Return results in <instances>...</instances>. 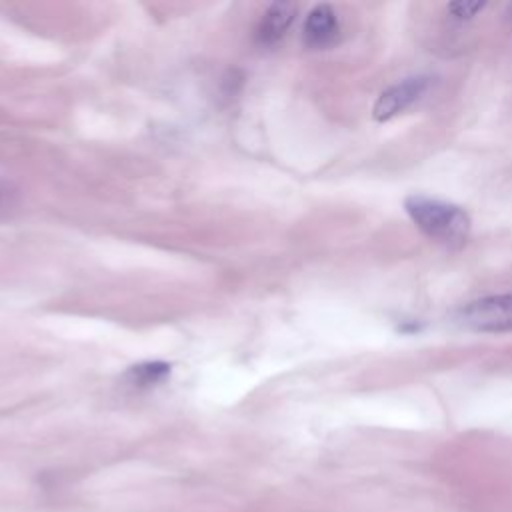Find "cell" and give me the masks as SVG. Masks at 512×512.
I'll return each mask as SVG.
<instances>
[{
	"instance_id": "cell-1",
	"label": "cell",
	"mask_w": 512,
	"mask_h": 512,
	"mask_svg": "<svg viewBox=\"0 0 512 512\" xmlns=\"http://www.w3.org/2000/svg\"><path fill=\"white\" fill-rule=\"evenodd\" d=\"M404 210L424 236L442 246L460 248L470 236V216L456 204L412 194L404 200Z\"/></svg>"
},
{
	"instance_id": "cell-2",
	"label": "cell",
	"mask_w": 512,
	"mask_h": 512,
	"mask_svg": "<svg viewBox=\"0 0 512 512\" xmlns=\"http://www.w3.org/2000/svg\"><path fill=\"white\" fill-rule=\"evenodd\" d=\"M454 320L472 332H512V292L470 300L456 310Z\"/></svg>"
},
{
	"instance_id": "cell-3",
	"label": "cell",
	"mask_w": 512,
	"mask_h": 512,
	"mask_svg": "<svg viewBox=\"0 0 512 512\" xmlns=\"http://www.w3.org/2000/svg\"><path fill=\"white\" fill-rule=\"evenodd\" d=\"M430 88L428 76H408L390 88H386L372 106V118L376 122H388L398 114L414 106Z\"/></svg>"
},
{
	"instance_id": "cell-4",
	"label": "cell",
	"mask_w": 512,
	"mask_h": 512,
	"mask_svg": "<svg viewBox=\"0 0 512 512\" xmlns=\"http://www.w3.org/2000/svg\"><path fill=\"white\" fill-rule=\"evenodd\" d=\"M304 42L308 48H328L338 40L340 20L330 4L314 6L304 20Z\"/></svg>"
},
{
	"instance_id": "cell-5",
	"label": "cell",
	"mask_w": 512,
	"mask_h": 512,
	"mask_svg": "<svg viewBox=\"0 0 512 512\" xmlns=\"http://www.w3.org/2000/svg\"><path fill=\"white\" fill-rule=\"evenodd\" d=\"M298 8L292 2H274L260 18V24L256 28V38L262 44H274L278 42L290 24L294 22Z\"/></svg>"
},
{
	"instance_id": "cell-6",
	"label": "cell",
	"mask_w": 512,
	"mask_h": 512,
	"mask_svg": "<svg viewBox=\"0 0 512 512\" xmlns=\"http://www.w3.org/2000/svg\"><path fill=\"white\" fill-rule=\"evenodd\" d=\"M170 374V366L164 362H144L138 366H132L128 370V380L130 384L138 386V388H150L156 386L160 382H164Z\"/></svg>"
},
{
	"instance_id": "cell-7",
	"label": "cell",
	"mask_w": 512,
	"mask_h": 512,
	"mask_svg": "<svg viewBox=\"0 0 512 512\" xmlns=\"http://www.w3.org/2000/svg\"><path fill=\"white\" fill-rule=\"evenodd\" d=\"M486 2H450L446 4V12L454 18V20H472L478 14H482V10L486 8Z\"/></svg>"
}]
</instances>
